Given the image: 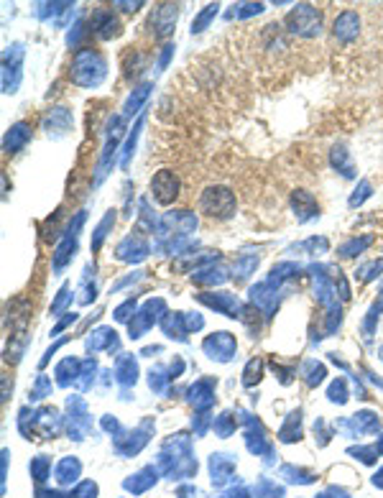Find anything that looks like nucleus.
Here are the masks:
<instances>
[{
  "label": "nucleus",
  "instance_id": "f3484780",
  "mask_svg": "<svg viewBox=\"0 0 383 498\" xmlns=\"http://www.w3.org/2000/svg\"><path fill=\"white\" fill-rule=\"evenodd\" d=\"M113 376L121 386H135V381H138V363H135V358L128 356V353L118 356Z\"/></svg>",
  "mask_w": 383,
  "mask_h": 498
},
{
  "label": "nucleus",
  "instance_id": "1a4fd4ad",
  "mask_svg": "<svg viewBox=\"0 0 383 498\" xmlns=\"http://www.w3.org/2000/svg\"><path fill=\"white\" fill-rule=\"evenodd\" d=\"M358 34H360V16L358 11H343L332 20V36H335L337 44H350L355 41Z\"/></svg>",
  "mask_w": 383,
  "mask_h": 498
},
{
  "label": "nucleus",
  "instance_id": "c85d7f7f",
  "mask_svg": "<svg viewBox=\"0 0 383 498\" xmlns=\"http://www.w3.org/2000/svg\"><path fill=\"white\" fill-rule=\"evenodd\" d=\"M329 162H332V166H335L345 179H353V176H355V169H353V162H350V154L343 146L332 148V159H329Z\"/></svg>",
  "mask_w": 383,
  "mask_h": 498
},
{
  "label": "nucleus",
  "instance_id": "37998d69",
  "mask_svg": "<svg viewBox=\"0 0 383 498\" xmlns=\"http://www.w3.org/2000/svg\"><path fill=\"white\" fill-rule=\"evenodd\" d=\"M373 195V187H370V182H358L355 192H353V197H350V207H360V205L368 200V197Z\"/></svg>",
  "mask_w": 383,
  "mask_h": 498
},
{
  "label": "nucleus",
  "instance_id": "4be33fe9",
  "mask_svg": "<svg viewBox=\"0 0 383 498\" xmlns=\"http://www.w3.org/2000/svg\"><path fill=\"white\" fill-rule=\"evenodd\" d=\"M151 90H154V85H151V82H146V85H141V87H135L133 92L128 95L126 105H123V118H133V115L141 113L143 102L148 100V95H151Z\"/></svg>",
  "mask_w": 383,
  "mask_h": 498
},
{
  "label": "nucleus",
  "instance_id": "09e8293b",
  "mask_svg": "<svg viewBox=\"0 0 383 498\" xmlns=\"http://www.w3.org/2000/svg\"><path fill=\"white\" fill-rule=\"evenodd\" d=\"M171 56H174V47H171V44H166V47H164V51H162V56H159V64H156V69H159V72H164V69L169 67V59H171Z\"/></svg>",
  "mask_w": 383,
  "mask_h": 498
},
{
  "label": "nucleus",
  "instance_id": "4c0bfd02",
  "mask_svg": "<svg viewBox=\"0 0 383 498\" xmlns=\"http://www.w3.org/2000/svg\"><path fill=\"white\" fill-rule=\"evenodd\" d=\"M281 478H286L289 483L307 485V483H312V480H315V473H307V470H302V468H294V465H284V468H281Z\"/></svg>",
  "mask_w": 383,
  "mask_h": 498
},
{
  "label": "nucleus",
  "instance_id": "9d476101",
  "mask_svg": "<svg viewBox=\"0 0 383 498\" xmlns=\"http://www.w3.org/2000/svg\"><path fill=\"white\" fill-rule=\"evenodd\" d=\"M90 31L102 41L115 39V36L121 34V20L115 18V13L108 11V8H97L92 13V18H90Z\"/></svg>",
  "mask_w": 383,
  "mask_h": 498
},
{
  "label": "nucleus",
  "instance_id": "412c9836",
  "mask_svg": "<svg viewBox=\"0 0 383 498\" xmlns=\"http://www.w3.org/2000/svg\"><path fill=\"white\" fill-rule=\"evenodd\" d=\"M156 475H159V470H156L154 465H146L143 470H138L135 475H130V478H128L123 485H126V491H130V493H143L156 483Z\"/></svg>",
  "mask_w": 383,
  "mask_h": 498
},
{
  "label": "nucleus",
  "instance_id": "a18cd8bd",
  "mask_svg": "<svg viewBox=\"0 0 383 498\" xmlns=\"http://www.w3.org/2000/svg\"><path fill=\"white\" fill-rule=\"evenodd\" d=\"M69 498H97V485H95L92 480H82Z\"/></svg>",
  "mask_w": 383,
  "mask_h": 498
},
{
  "label": "nucleus",
  "instance_id": "f704fd0d",
  "mask_svg": "<svg viewBox=\"0 0 383 498\" xmlns=\"http://www.w3.org/2000/svg\"><path fill=\"white\" fill-rule=\"evenodd\" d=\"M113 225H115V209H110L108 215H105V217H102V220H100V225L95 228V236H92V250L100 248L102 241L108 238V230L113 228Z\"/></svg>",
  "mask_w": 383,
  "mask_h": 498
},
{
  "label": "nucleus",
  "instance_id": "5fc2aeb1",
  "mask_svg": "<svg viewBox=\"0 0 383 498\" xmlns=\"http://www.w3.org/2000/svg\"><path fill=\"white\" fill-rule=\"evenodd\" d=\"M376 447H378V452H381V455H383V435H381V437H378V442H376Z\"/></svg>",
  "mask_w": 383,
  "mask_h": 498
},
{
  "label": "nucleus",
  "instance_id": "9b49d317",
  "mask_svg": "<svg viewBox=\"0 0 383 498\" xmlns=\"http://www.w3.org/2000/svg\"><path fill=\"white\" fill-rule=\"evenodd\" d=\"M176 16H179V6H171V3H166V6H159L151 13V31H154L156 39H164V36H169L171 31H174L176 26Z\"/></svg>",
  "mask_w": 383,
  "mask_h": 498
},
{
  "label": "nucleus",
  "instance_id": "c756f323",
  "mask_svg": "<svg viewBox=\"0 0 383 498\" xmlns=\"http://www.w3.org/2000/svg\"><path fill=\"white\" fill-rule=\"evenodd\" d=\"M370 243H373V236L350 238L348 243H343V245H340V256H343V258H353V256H358V253H363V250L368 248Z\"/></svg>",
  "mask_w": 383,
  "mask_h": 498
},
{
  "label": "nucleus",
  "instance_id": "a19ab883",
  "mask_svg": "<svg viewBox=\"0 0 383 498\" xmlns=\"http://www.w3.org/2000/svg\"><path fill=\"white\" fill-rule=\"evenodd\" d=\"M141 128H143V121H138V126L133 128V133L128 135L126 146H123L121 151V166L128 169V164H130V156H133V148H135V141H138V135H141Z\"/></svg>",
  "mask_w": 383,
  "mask_h": 498
},
{
  "label": "nucleus",
  "instance_id": "dca6fc26",
  "mask_svg": "<svg viewBox=\"0 0 383 498\" xmlns=\"http://www.w3.org/2000/svg\"><path fill=\"white\" fill-rule=\"evenodd\" d=\"M28 141H31V126L28 123H16V126L8 128L6 138H3V148H6V154H20Z\"/></svg>",
  "mask_w": 383,
  "mask_h": 498
},
{
  "label": "nucleus",
  "instance_id": "49530a36",
  "mask_svg": "<svg viewBox=\"0 0 383 498\" xmlns=\"http://www.w3.org/2000/svg\"><path fill=\"white\" fill-rule=\"evenodd\" d=\"M135 312V299H128L126 304H121L118 310H115V320L118 322H130V315Z\"/></svg>",
  "mask_w": 383,
  "mask_h": 498
},
{
  "label": "nucleus",
  "instance_id": "f257e3e1",
  "mask_svg": "<svg viewBox=\"0 0 383 498\" xmlns=\"http://www.w3.org/2000/svg\"><path fill=\"white\" fill-rule=\"evenodd\" d=\"M108 74L105 56L92 49H80L72 61V82L77 87H97Z\"/></svg>",
  "mask_w": 383,
  "mask_h": 498
},
{
  "label": "nucleus",
  "instance_id": "b1692460",
  "mask_svg": "<svg viewBox=\"0 0 383 498\" xmlns=\"http://www.w3.org/2000/svg\"><path fill=\"white\" fill-rule=\"evenodd\" d=\"M82 473V465L77 458H64L59 465H56V483L59 485H69V483H77V478H80Z\"/></svg>",
  "mask_w": 383,
  "mask_h": 498
},
{
  "label": "nucleus",
  "instance_id": "6ab92c4d",
  "mask_svg": "<svg viewBox=\"0 0 383 498\" xmlns=\"http://www.w3.org/2000/svg\"><path fill=\"white\" fill-rule=\"evenodd\" d=\"M118 332L113 330V327H100V330L90 332L87 337V351L97 353V351H118Z\"/></svg>",
  "mask_w": 383,
  "mask_h": 498
},
{
  "label": "nucleus",
  "instance_id": "3c124183",
  "mask_svg": "<svg viewBox=\"0 0 383 498\" xmlns=\"http://www.w3.org/2000/svg\"><path fill=\"white\" fill-rule=\"evenodd\" d=\"M141 6L143 3H115V8H121V11H126V13H135Z\"/></svg>",
  "mask_w": 383,
  "mask_h": 498
},
{
  "label": "nucleus",
  "instance_id": "aec40b11",
  "mask_svg": "<svg viewBox=\"0 0 383 498\" xmlns=\"http://www.w3.org/2000/svg\"><path fill=\"white\" fill-rule=\"evenodd\" d=\"M291 205H294L299 222H307V220H312V217L320 215V205H317L315 197H312L310 192H304V189H296L294 197H291Z\"/></svg>",
  "mask_w": 383,
  "mask_h": 498
},
{
  "label": "nucleus",
  "instance_id": "2eb2a0df",
  "mask_svg": "<svg viewBox=\"0 0 383 498\" xmlns=\"http://www.w3.org/2000/svg\"><path fill=\"white\" fill-rule=\"evenodd\" d=\"M233 470H236V460L233 455H209V475H212V483L215 485H225L233 480Z\"/></svg>",
  "mask_w": 383,
  "mask_h": 498
},
{
  "label": "nucleus",
  "instance_id": "864d4df0",
  "mask_svg": "<svg viewBox=\"0 0 383 498\" xmlns=\"http://www.w3.org/2000/svg\"><path fill=\"white\" fill-rule=\"evenodd\" d=\"M317 427H320V430H324V422H322V419H317ZM327 439H329V435H327V432H322V444L327 442Z\"/></svg>",
  "mask_w": 383,
  "mask_h": 498
},
{
  "label": "nucleus",
  "instance_id": "e433bc0d",
  "mask_svg": "<svg viewBox=\"0 0 383 498\" xmlns=\"http://www.w3.org/2000/svg\"><path fill=\"white\" fill-rule=\"evenodd\" d=\"M212 430H215L217 437H230L233 432H236V417L233 414H220V417L212 419Z\"/></svg>",
  "mask_w": 383,
  "mask_h": 498
},
{
  "label": "nucleus",
  "instance_id": "20e7f679",
  "mask_svg": "<svg viewBox=\"0 0 383 498\" xmlns=\"http://www.w3.org/2000/svg\"><path fill=\"white\" fill-rule=\"evenodd\" d=\"M164 310H166V302H164V299H148V302L143 304V310L138 312V315H133V320L128 322V335H130V340L143 337L159 320H164V315H159V312Z\"/></svg>",
  "mask_w": 383,
  "mask_h": 498
},
{
  "label": "nucleus",
  "instance_id": "f03ea898",
  "mask_svg": "<svg viewBox=\"0 0 383 498\" xmlns=\"http://www.w3.org/2000/svg\"><path fill=\"white\" fill-rule=\"evenodd\" d=\"M286 26H289L291 36H302V39H315L322 31V13L315 6H296L289 16H286Z\"/></svg>",
  "mask_w": 383,
  "mask_h": 498
},
{
  "label": "nucleus",
  "instance_id": "4468645a",
  "mask_svg": "<svg viewBox=\"0 0 383 498\" xmlns=\"http://www.w3.org/2000/svg\"><path fill=\"white\" fill-rule=\"evenodd\" d=\"M189 401L195 404L197 411H207L215 404V381L212 378H200L195 386L189 389Z\"/></svg>",
  "mask_w": 383,
  "mask_h": 498
},
{
  "label": "nucleus",
  "instance_id": "f8f14e48",
  "mask_svg": "<svg viewBox=\"0 0 383 498\" xmlns=\"http://www.w3.org/2000/svg\"><path fill=\"white\" fill-rule=\"evenodd\" d=\"M202 304H207V307H212V310L222 312V315L228 317H238L241 320V302H238L236 294H230V291H217V294H200L197 296Z\"/></svg>",
  "mask_w": 383,
  "mask_h": 498
},
{
  "label": "nucleus",
  "instance_id": "a878e982",
  "mask_svg": "<svg viewBox=\"0 0 383 498\" xmlns=\"http://www.w3.org/2000/svg\"><path fill=\"white\" fill-rule=\"evenodd\" d=\"M279 439L281 442H296V439H302V411H291L284 427L279 430Z\"/></svg>",
  "mask_w": 383,
  "mask_h": 498
},
{
  "label": "nucleus",
  "instance_id": "0eeeda50",
  "mask_svg": "<svg viewBox=\"0 0 383 498\" xmlns=\"http://www.w3.org/2000/svg\"><path fill=\"white\" fill-rule=\"evenodd\" d=\"M202 351L207 353L212 360L217 363H230L233 358H236V337L230 335V332H212V335L205 337V343H202Z\"/></svg>",
  "mask_w": 383,
  "mask_h": 498
},
{
  "label": "nucleus",
  "instance_id": "2f4dec72",
  "mask_svg": "<svg viewBox=\"0 0 383 498\" xmlns=\"http://www.w3.org/2000/svg\"><path fill=\"white\" fill-rule=\"evenodd\" d=\"M217 11H220V6L217 3H209V6H205V11H202L200 16H197L195 20H192V36L195 34H202L205 28L215 20V16H217Z\"/></svg>",
  "mask_w": 383,
  "mask_h": 498
},
{
  "label": "nucleus",
  "instance_id": "8fccbe9b",
  "mask_svg": "<svg viewBox=\"0 0 383 498\" xmlns=\"http://www.w3.org/2000/svg\"><path fill=\"white\" fill-rule=\"evenodd\" d=\"M74 322H77V315H74V312H72V315L64 317V320H61V322L56 324L54 330H51V337H56V335H59V332H64V330H67V327H69V324H74Z\"/></svg>",
  "mask_w": 383,
  "mask_h": 498
},
{
  "label": "nucleus",
  "instance_id": "58836bf2",
  "mask_svg": "<svg viewBox=\"0 0 383 498\" xmlns=\"http://www.w3.org/2000/svg\"><path fill=\"white\" fill-rule=\"evenodd\" d=\"M49 473H51V458L39 455V458L31 460V475H34L36 483H44L49 478Z\"/></svg>",
  "mask_w": 383,
  "mask_h": 498
},
{
  "label": "nucleus",
  "instance_id": "72a5a7b5",
  "mask_svg": "<svg viewBox=\"0 0 383 498\" xmlns=\"http://www.w3.org/2000/svg\"><path fill=\"white\" fill-rule=\"evenodd\" d=\"M263 11H266L263 3H241V6H233V11L228 13V18H238V20L253 18V16L263 13Z\"/></svg>",
  "mask_w": 383,
  "mask_h": 498
},
{
  "label": "nucleus",
  "instance_id": "7c9ffc66",
  "mask_svg": "<svg viewBox=\"0 0 383 498\" xmlns=\"http://www.w3.org/2000/svg\"><path fill=\"white\" fill-rule=\"evenodd\" d=\"M255 266H258V256H241L236 261V266H233V279L236 281H245L255 271Z\"/></svg>",
  "mask_w": 383,
  "mask_h": 498
},
{
  "label": "nucleus",
  "instance_id": "ea45409f",
  "mask_svg": "<svg viewBox=\"0 0 383 498\" xmlns=\"http://www.w3.org/2000/svg\"><path fill=\"white\" fill-rule=\"evenodd\" d=\"M169 384H171V376H166V370H164L162 365L151 368V373H148V386H151L156 394H164Z\"/></svg>",
  "mask_w": 383,
  "mask_h": 498
},
{
  "label": "nucleus",
  "instance_id": "473e14b6",
  "mask_svg": "<svg viewBox=\"0 0 383 498\" xmlns=\"http://www.w3.org/2000/svg\"><path fill=\"white\" fill-rule=\"evenodd\" d=\"M263 378V360L261 358H253V360H248V365H245V370H243V386H255L258 381Z\"/></svg>",
  "mask_w": 383,
  "mask_h": 498
},
{
  "label": "nucleus",
  "instance_id": "bb28decb",
  "mask_svg": "<svg viewBox=\"0 0 383 498\" xmlns=\"http://www.w3.org/2000/svg\"><path fill=\"white\" fill-rule=\"evenodd\" d=\"M299 376L307 381V386H320L324 381V376H327V370H324L322 363H317V360H307V363H302V368H299Z\"/></svg>",
  "mask_w": 383,
  "mask_h": 498
},
{
  "label": "nucleus",
  "instance_id": "de8ad7c7",
  "mask_svg": "<svg viewBox=\"0 0 383 498\" xmlns=\"http://www.w3.org/2000/svg\"><path fill=\"white\" fill-rule=\"evenodd\" d=\"M67 302H72V294H69V286H64V289L59 291V296L54 299V304H51V315H59L64 307H67Z\"/></svg>",
  "mask_w": 383,
  "mask_h": 498
},
{
  "label": "nucleus",
  "instance_id": "6e6552de",
  "mask_svg": "<svg viewBox=\"0 0 383 498\" xmlns=\"http://www.w3.org/2000/svg\"><path fill=\"white\" fill-rule=\"evenodd\" d=\"M151 195H154L156 202H162V205L174 202L176 195H179V179H176L174 171L162 169V171L151 179Z\"/></svg>",
  "mask_w": 383,
  "mask_h": 498
},
{
  "label": "nucleus",
  "instance_id": "c03bdc74",
  "mask_svg": "<svg viewBox=\"0 0 383 498\" xmlns=\"http://www.w3.org/2000/svg\"><path fill=\"white\" fill-rule=\"evenodd\" d=\"M350 455H358V458H360V463L373 465V463H376L378 455H381V452H378V447L373 444V447H353V450H350Z\"/></svg>",
  "mask_w": 383,
  "mask_h": 498
},
{
  "label": "nucleus",
  "instance_id": "423d86ee",
  "mask_svg": "<svg viewBox=\"0 0 383 498\" xmlns=\"http://www.w3.org/2000/svg\"><path fill=\"white\" fill-rule=\"evenodd\" d=\"M20 61H23V47L20 44H13V47L6 49V54H3V92L6 95H13L20 85Z\"/></svg>",
  "mask_w": 383,
  "mask_h": 498
},
{
  "label": "nucleus",
  "instance_id": "39448f33",
  "mask_svg": "<svg viewBox=\"0 0 383 498\" xmlns=\"http://www.w3.org/2000/svg\"><path fill=\"white\" fill-rule=\"evenodd\" d=\"M82 222H85V212H80V215L74 217V222L69 225L67 230H64V236H61L59 245H56V253H54V271L56 274H59V271L64 269L69 261H72L74 250H77V241H80Z\"/></svg>",
  "mask_w": 383,
  "mask_h": 498
},
{
  "label": "nucleus",
  "instance_id": "7ed1b4c3",
  "mask_svg": "<svg viewBox=\"0 0 383 498\" xmlns=\"http://www.w3.org/2000/svg\"><path fill=\"white\" fill-rule=\"evenodd\" d=\"M200 207L205 215L217 217V220H228L236 215V195L228 187H209L202 192Z\"/></svg>",
  "mask_w": 383,
  "mask_h": 498
},
{
  "label": "nucleus",
  "instance_id": "393cba45",
  "mask_svg": "<svg viewBox=\"0 0 383 498\" xmlns=\"http://www.w3.org/2000/svg\"><path fill=\"white\" fill-rule=\"evenodd\" d=\"M80 370H82V363L77 358H64L59 365H56L54 376H56V384L59 386H69L72 381L80 378Z\"/></svg>",
  "mask_w": 383,
  "mask_h": 498
},
{
  "label": "nucleus",
  "instance_id": "ddd939ff",
  "mask_svg": "<svg viewBox=\"0 0 383 498\" xmlns=\"http://www.w3.org/2000/svg\"><path fill=\"white\" fill-rule=\"evenodd\" d=\"M148 243L143 236H126L115 250V256L121 258V261H128V263H135V261H143L148 256Z\"/></svg>",
  "mask_w": 383,
  "mask_h": 498
},
{
  "label": "nucleus",
  "instance_id": "cd10ccee",
  "mask_svg": "<svg viewBox=\"0 0 383 498\" xmlns=\"http://www.w3.org/2000/svg\"><path fill=\"white\" fill-rule=\"evenodd\" d=\"M228 279V274H225V269L222 266H205V269H197L195 271V281L202 284V286H212V284H222Z\"/></svg>",
  "mask_w": 383,
  "mask_h": 498
},
{
  "label": "nucleus",
  "instance_id": "a211bd4d",
  "mask_svg": "<svg viewBox=\"0 0 383 498\" xmlns=\"http://www.w3.org/2000/svg\"><path fill=\"white\" fill-rule=\"evenodd\" d=\"M72 128V113H69L67 108H51L47 115H44V130H47L49 135L56 133H67V130Z\"/></svg>",
  "mask_w": 383,
  "mask_h": 498
},
{
  "label": "nucleus",
  "instance_id": "603ef678",
  "mask_svg": "<svg viewBox=\"0 0 383 498\" xmlns=\"http://www.w3.org/2000/svg\"><path fill=\"white\" fill-rule=\"evenodd\" d=\"M373 485H378V488H383V468H378V473L373 475Z\"/></svg>",
  "mask_w": 383,
  "mask_h": 498
},
{
  "label": "nucleus",
  "instance_id": "c9c22d12",
  "mask_svg": "<svg viewBox=\"0 0 383 498\" xmlns=\"http://www.w3.org/2000/svg\"><path fill=\"white\" fill-rule=\"evenodd\" d=\"M348 381L345 378H335L332 384H329V389H327V399L332 401V404H340L343 406L345 401H348Z\"/></svg>",
  "mask_w": 383,
  "mask_h": 498
},
{
  "label": "nucleus",
  "instance_id": "79ce46f5",
  "mask_svg": "<svg viewBox=\"0 0 383 498\" xmlns=\"http://www.w3.org/2000/svg\"><path fill=\"white\" fill-rule=\"evenodd\" d=\"M51 378L49 376H39L36 378V384H34V389H31V401H39V399H47V396H51Z\"/></svg>",
  "mask_w": 383,
  "mask_h": 498
},
{
  "label": "nucleus",
  "instance_id": "5701e85b",
  "mask_svg": "<svg viewBox=\"0 0 383 498\" xmlns=\"http://www.w3.org/2000/svg\"><path fill=\"white\" fill-rule=\"evenodd\" d=\"M162 330L169 337H176V340H187V320H184V312H166L162 320Z\"/></svg>",
  "mask_w": 383,
  "mask_h": 498
}]
</instances>
